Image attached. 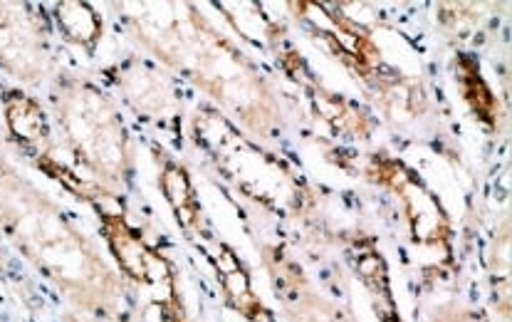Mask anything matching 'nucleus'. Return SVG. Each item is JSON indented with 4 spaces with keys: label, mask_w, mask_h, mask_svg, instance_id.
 Returning a JSON list of instances; mask_svg holds the SVG:
<instances>
[{
    "label": "nucleus",
    "mask_w": 512,
    "mask_h": 322,
    "mask_svg": "<svg viewBox=\"0 0 512 322\" xmlns=\"http://www.w3.org/2000/svg\"><path fill=\"white\" fill-rule=\"evenodd\" d=\"M139 65L141 67H124L122 77H119L124 95L144 114H154L161 119L169 117L176 105L171 87L164 80H159V75L151 67H144V62H139Z\"/></svg>",
    "instance_id": "9"
},
{
    "label": "nucleus",
    "mask_w": 512,
    "mask_h": 322,
    "mask_svg": "<svg viewBox=\"0 0 512 322\" xmlns=\"http://www.w3.org/2000/svg\"><path fill=\"white\" fill-rule=\"evenodd\" d=\"M263 266L273 283L275 298L280 300L282 313L290 322H352L337 303L325 298L315 288L305 270L297 266L278 246H265L260 251Z\"/></svg>",
    "instance_id": "6"
},
{
    "label": "nucleus",
    "mask_w": 512,
    "mask_h": 322,
    "mask_svg": "<svg viewBox=\"0 0 512 322\" xmlns=\"http://www.w3.org/2000/svg\"><path fill=\"white\" fill-rule=\"evenodd\" d=\"M0 70L25 87L55 75L45 20L30 3H0Z\"/></svg>",
    "instance_id": "4"
},
{
    "label": "nucleus",
    "mask_w": 512,
    "mask_h": 322,
    "mask_svg": "<svg viewBox=\"0 0 512 322\" xmlns=\"http://www.w3.org/2000/svg\"><path fill=\"white\" fill-rule=\"evenodd\" d=\"M369 176L381 186H389L401 201H404L406 216H409L414 241L421 246H438L448 238V218L433 199L431 191L406 169L401 161L374 157L369 164Z\"/></svg>",
    "instance_id": "7"
},
{
    "label": "nucleus",
    "mask_w": 512,
    "mask_h": 322,
    "mask_svg": "<svg viewBox=\"0 0 512 322\" xmlns=\"http://www.w3.org/2000/svg\"><path fill=\"white\" fill-rule=\"evenodd\" d=\"M102 236L107 241L109 251H112L114 261L122 268V273L129 280H134V283L159 293L164 322H174V318L179 322H186L184 310H181V300L176 295L174 275H171L169 263L141 241L137 231L124 221V216L119 211H112V214L102 211Z\"/></svg>",
    "instance_id": "5"
},
{
    "label": "nucleus",
    "mask_w": 512,
    "mask_h": 322,
    "mask_svg": "<svg viewBox=\"0 0 512 322\" xmlns=\"http://www.w3.org/2000/svg\"><path fill=\"white\" fill-rule=\"evenodd\" d=\"M376 313H379V320L381 322H404V318L399 315V310H396L394 300H389V303H379L374 305Z\"/></svg>",
    "instance_id": "17"
},
{
    "label": "nucleus",
    "mask_w": 512,
    "mask_h": 322,
    "mask_svg": "<svg viewBox=\"0 0 512 322\" xmlns=\"http://www.w3.org/2000/svg\"><path fill=\"white\" fill-rule=\"evenodd\" d=\"M458 82H461L463 100H466L468 107L473 109L475 117H478L488 129H500L498 100H495V95L490 92V87L485 85L478 65L466 55L458 60Z\"/></svg>",
    "instance_id": "12"
},
{
    "label": "nucleus",
    "mask_w": 512,
    "mask_h": 322,
    "mask_svg": "<svg viewBox=\"0 0 512 322\" xmlns=\"http://www.w3.org/2000/svg\"><path fill=\"white\" fill-rule=\"evenodd\" d=\"M52 18L70 43L92 50L102 40V18L90 3H55Z\"/></svg>",
    "instance_id": "11"
},
{
    "label": "nucleus",
    "mask_w": 512,
    "mask_h": 322,
    "mask_svg": "<svg viewBox=\"0 0 512 322\" xmlns=\"http://www.w3.org/2000/svg\"><path fill=\"white\" fill-rule=\"evenodd\" d=\"M0 231L77 310L104 322H129L132 298L119 270L57 201L0 154Z\"/></svg>",
    "instance_id": "2"
},
{
    "label": "nucleus",
    "mask_w": 512,
    "mask_h": 322,
    "mask_svg": "<svg viewBox=\"0 0 512 322\" xmlns=\"http://www.w3.org/2000/svg\"><path fill=\"white\" fill-rule=\"evenodd\" d=\"M161 189L164 196L169 199L174 216L179 218L181 228L188 233L201 231V209H198L196 191H193L191 179H188L186 169L181 164H176L174 159H166L161 164Z\"/></svg>",
    "instance_id": "10"
},
{
    "label": "nucleus",
    "mask_w": 512,
    "mask_h": 322,
    "mask_svg": "<svg viewBox=\"0 0 512 322\" xmlns=\"http://www.w3.org/2000/svg\"><path fill=\"white\" fill-rule=\"evenodd\" d=\"M0 144H3V137H0Z\"/></svg>",
    "instance_id": "18"
},
{
    "label": "nucleus",
    "mask_w": 512,
    "mask_h": 322,
    "mask_svg": "<svg viewBox=\"0 0 512 322\" xmlns=\"http://www.w3.org/2000/svg\"><path fill=\"white\" fill-rule=\"evenodd\" d=\"M426 322H490L483 313H478L475 308H470L466 303H443L438 308L431 310Z\"/></svg>",
    "instance_id": "16"
},
{
    "label": "nucleus",
    "mask_w": 512,
    "mask_h": 322,
    "mask_svg": "<svg viewBox=\"0 0 512 322\" xmlns=\"http://www.w3.org/2000/svg\"><path fill=\"white\" fill-rule=\"evenodd\" d=\"M3 112L10 134L35 161L52 159V134L45 109L23 90L3 92Z\"/></svg>",
    "instance_id": "8"
},
{
    "label": "nucleus",
    "mask_w": 512,
    "mask_h": 322,
    "mask_svg": "<svg viewBox=\"0 0 512 322\" xmlns=\"http://www.w3.org/2000/svg\"><path fill=\"white\" fill-rule=\"evenodd\" d=\"M419 82L404 80V82H381L376 85V105L381 112L391 119L394 124H406L411 119H419L426 109Z\"/></svg>",
    "instance_id": "13"
},
{
    "label": "nucleus",
    "mask_w": 512,
    "mask_h": 322,
    "mask_svg": "<svg viewBox=\"0 0 512 322\" xmlns=\"http://www.w3.org/2000/svg\"><path fill=\"white\" fill-rule=\"evenodd\" d=\"M117 10L141 50L201 90L250 137H278L282 107L275 87L196 5L119 3Z\"/></svg>",
    "instance_id": "1"
},
{
    "label": "nucleus",
    "mask_w": 512,
    "mask_h": 322,
    "mask_svg": "<svg viewBox=\"0 0 512 322\" xmlns=\"http://www.w3.org/2000/svg\"><path fill=\"white\" fill-rule=\"evenodd\" d=\"M228 261H231V266H228V268L223 266L221 261L216 263V268H221L223 288H226L228 300H231V305L235 310H238L240 315H243V318L260 322V315H263V305H260V300L255 298L253 288H250L248 275H245V270L240 268V261H235L233 253L228 256Z\"/></svg>",
    "instance_id": "15"
},
{
    "label": "nucleus",
    "mask_w": 512,
    "mask_h": 322,
    "mask_svg": "<svg viewBox=\"0 0 512 322\" xmlns=\"http://www.w3.org/2000/svg\"><path fill=\"white\" fill-rule=\"evenodd\" d=\"M50 109L75 164L104 194L122 199L132 189L134 144L112 97L87 77L55 72Z\"/></svg>",
    "instance_id": "3"
},
{
    "label": "nucleus",
    "mask_w": 512,
    "mask_h": 322,
    "mask_svg": "<svg viewBox=\"0 0 512 322\" xmlns=\"http://www.w3.org/2000/svg\"><path fill=\"white\" fill-rule=\"evenodd\" d=\"M490 283H493V300L500 305V315L508 320L510 315V223L505 218L493 236L490 246Z\"/></svg>",
    "instance_id": "14"
}]
</instances>
